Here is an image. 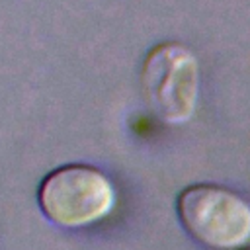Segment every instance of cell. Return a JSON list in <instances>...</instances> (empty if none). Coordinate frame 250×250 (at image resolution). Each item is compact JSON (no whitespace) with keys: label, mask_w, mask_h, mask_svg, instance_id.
I'll return each mask as SVG.
<instances>
[{"label":"cell","mask_w":250,"mask_h":250,"mask_svg":"<svg viewBox=\"0 0 250 250\" xmlns=\"http://www.w3.org/2000/svg\"><path fill=\"white\" fill-rule=\"evenodd\" d=\"M115 199L113 182L90 164L59 166L37 188V205L43 217L61 229H84L100 223L113 211Z\"/></svg>","instance_id":"6da1fadb"},{"label":"cell","mask_w":250,"mask_h":250,"mask_svg":"<svg viewBox=\"0 0 250 250\" xmlns=\"http://www.w3.org/2000/svg\"><path fill=\"white\" fill-rule=\"evenodd\" d=\"M141 90L152 115L166 125L191 119L199 98V62L180 41L154 45L141 64Z\"/></svg>","instance_id":"7a4b0ae2"},{"label":"cell","mask_w":250,"mask_h":250,"mask_svg":"<svg viewBox=\"0 0 250 250\" xmlns=\"http://www.w3.org/2000/svg\"><path fill=\"white\" fill-rule=\"evenodd\" d=\"M184 230L211 250H236L250 240V203L219 184H191L176 197Z\"/></svg>","instance_id":"3957f363"},{"label":"cell","mask_w":250,"mask_h":250,"mask_svg":"<svg viewBox=\"0 0 250 250\" xmlns=\"http://www.w3.org/2000/svg\"><path fill=\"white\" fill-rule=\"evenodd\" d=\"M242 250H250V248H242Z\"/></svg>","instance_id":"277c9868"}]
</instances>
